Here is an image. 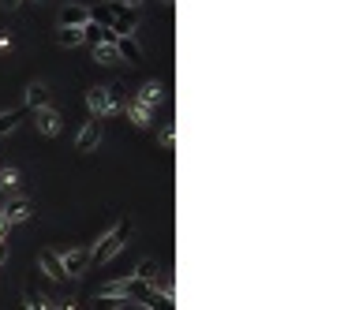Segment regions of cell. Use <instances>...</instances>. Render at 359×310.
<instances>
[{
    "label": "cell",
    "instance_id": "6da1fadb",
    "mask_svg": "<svg viewBox=\"0 0 359 310\" xmlns=\"http://www.w3.org/2000/svg\"><path fill=\"white\" fill-rule=\"evenodd\" d=\"M127 243H131V221H116L98 243H90V269L109 266V262H113L116 254L127 247Z\"/></svg>",
    "mask_w": 359,
    "mask_h": 310
},
{
    "label": "cell",
    "instance_id": "7a4b0ae2",
    "mask_svg": "<svg viewBox=\"0 0 359 310\" xmlns=\"http://www.w3.org/2000/svg\"><path fill=\"white\" fill-rule=\"evenodd\" d=\"M34 131H38L42 139H57V135L64 131V120H60L57 108H53V105L34 108Z\"/></svg>",
    "mask_w": 359,
    "mask_h": 310
},
{
    "label": "cell",
    "instance_id": "3957f363",
    "mask_svg": "<svg viewBox=\"0 0 359 310\" xmlns=\"http://www.w3.org/2000/svg\"><path fill=\"white\" fill-rule=\"evenodd\" d=\"M60 262H64V273H68V280H79L82 273L90 269V243H86V247L60 251Z\"/></svg>",
    "mask_w": 359,
    "mask_h": 310
},
{
    "label": "cell",
    "instance_id": "277c9868",
    "mask_svg": "<svg viewBox=\"0 0 359 310\" xmlns=\"http://www.w3.org/2000/svg\"><path fill=\"white\" fill-rule=\"evenodd\" d=\"M38 266L45 269V277H49V280H57V284H68V273H64L60 251H53V247H42V251H38Z\"/></svg>",
    "mask_w": 359,
    "mask_h": 310
},
{
    "label": "cell",
    "instance_id": "5b68a950",
    "mask_svg": "<svg viewBox=\"0 0 359 310\" xmlns=\"http://www.w3.org/2000/svg\"><path fill=\"white\" fill-rule=\"evenodd\" d=\"M0 213H4L8 224H23L34 217V206H30V198H8V202L0 206Z\"/></svg>",
    "mask_w": 359,
    "mask_h": 310
},
{
    "label": "cell",
    "instance_id": "8992f818",
    "mask_svg": "<svg viewBox=\"0 0 359 310\" xmlns=\"http://www.w3.org/2000/svg\"><path fill=\"white\" fill-rule=\"evenodd\" d=\"M98 142H101V120L90 116V120L79 127V135H75V150L79 153H90V150H98Z\"/></svg>",
    "mask_w": 359,
    "mask_h": 310
},
{
    "label": "cell",
    "instance_id": "52a82bcc",
    "mask_svg": "<svg viewBox=\"0 0 359 310\" xmlns=\"http://www.w3.org/2000/svg\"><path fill=\"white\" fill-rule=\"evenodd\" d=\"M131 101H139V105H146L154 113V108H158L161 101H165V83H158V79H150V83H142L139 86V94L131 97Z\"/></svg>",
    "mask_w": 359,
    "mask_h": 310
},
{
    "label": "cell",
    "instance_id": "ba28073f",
    "mask_svg": "<svg viewBox=\"0 0 359 310\" xmlns=\"http://www.w3.org/2000/svg\"><path fill=\"white\" fill-rule=\"evenodd\" d=\"M113 45H116L120 60H127V64H142V60H146V52H142V45L135 41V34H124V38H113Z\"/></svg>",
    "mask_w": 359,
    "mask_h": 310
},
{
    "label": "cell",
    "instance_id": "9c48e42d",
    "mask_svg": "<svg viewBox=\"0 0 359 310\" xmlns=\"http://www.w3.org/2000/svg\"><path fill=\"white\" fill-rule=\"evenodd\" d=\"M86 108H90L94 120H109V94H105V86H90L86 90Z\"/></svg>",
    "mask_w": 359,
    "mask_h": 310
},
{
    "label": "cell",
    "instance_id": "30bf717a",
    "mask_svg": "<svg viewBox=\"0 0 359 310\" xmlns=\"http://www.w3.org/2000/svg\"><path fill=\"white\" fill-rule=\"evenodd\" d=\"M42 105H49V86H45V83H30V86H26V94H23V108H26V113H34V108H42Z\"/></svg>",
    "mask_w": 359,
    "mask_h": 310
},
{
    "label": "cell",
    "instance_id": "8fae6325",
    "mask_svg": "<svg viewBox=\"0 0 359 310\" xmlns=\"http://www.w3.org/2000/svg\"><path fill=\"white\" fill-rule=\"evenodd\" d=\"M82 23H90L86 4H64L60 8V26H82Z\"/></svg>",
    "mask_w": 359,
    "mask_h": 310
},
{
    "label": "cell",
    "instance_id": "7c38bea8",
    "mask_svg": "<svg viewBox=\"0 0 359 310\" xmlns=\"http://www.w3.org/2000/svg\"><path fill=\"white\" fill-rule=\"evenodd\" d=\"M105 94H109V116H120V113L127 108V101H131V97H127V86H124V83L105 86Z\"/></svg>",
    "mask_w": 359,
    "mask_h": 310
},
{
    "label": "cell",
    "instance_id": "4fadbf2b",
    "mask_svg": "<svg viewBox=\"0 0 359 310\" xmlns=\"http://www.w3.org/2000/svg\"><path fill=\"white\" fill-rule=\"evenodd\" d=\"M101 41H113V30L109 26H101V23H82V45H101Z\"/></svg>",
    "mask_w": 359,
    "mask_h": 310
},
{
    "label": "cell",
    "instance_id": "5bb4252c",
    "mask_svg": "<svg viewBox=\"0 0 359 310\" xmlns=\"http://www.w3.org/2000/svg\"><path fill=\"white\" fill-rule=\"evenodd\" d=\"M127 307H131L127 296H98L94 291V299H90V310H127Z\"/></svg>",
    "mask_w": 359,
    "mask_h": 310
},
{
    "label": "cell",
    "instance_id": "9a60e30c",
    "mask_svg": "<svg viewBox=\"0 0 359 310\" xmlns=\"http://www.w3.org/2000/svg\"><path fill=\"white\" fill-rule=\"evenodd\" d=\"M124 113H127V120H131L135 127H139V131H146V127L154 124V113H150L146 105H139V101H127V108H124Z\"/></svg>",
    "mask_w": 359,
    "mask_h": 310
},
{
    "label": "cell",
    "instance_id": "2e32d148",
    "mask_svg": "<svg viewBox=\"0 0 359 310\" xmlns=\"http://www.w3.org/2000/svg\"><path fill=\"white\" fill-rule=\"evenodd\" d=\"M131 277H135V280H146V284H154V280L161 277V262H158V258H142L139 266H135Z\"/></svg>",
    "mask_w": 359,
    "mask_h": 310
},
{
    "label": "cell",
    "instance_id": "e0dca14e",
    "mask_svg": "<svg viewBox=\"0 0 359 310\" xmlns=\"http://www.w3.org/2000/svg\"><path fill=\"white\" fill-rule=\"evenodd\" d=\"M94 60L101 64V68H116V64H124V60H120V52H116V45H113V41H101V45H94Z\"/></svg>",
    "mask_w": 359,
    "mask_h": 310
},
{
    "label": "cell",
    "instance_id": "ac0fdd59",
    "mask_svg": "<svg viewBox=\"0 0 359 310\" xmlns=\"http://www.w3.org/2000/svg\"><path fill=\"white\" fill-rule=\"evenodd\" d=\"M19 184H23V172L15 168V165L0 168V191H4V195H12V191H19Z\"/></svg>",
    "mask_w": 359,
    "mask_h": 310
},
{
    "label": "cell",
    "instance_id": "d6986e66",
    "mask_svg": "<svg viewBox=\"0 0 359 310\" xmlns=\"http://www.w3.org/2000/svg\"><path fill=\"white\" fill-rule=\"evenodd\" d=\"M57 45H64V49H79L82 45V26H60Z\"/></svg>",
    "mask_w": 359,
    "mask_h": 310
},
{
    "label": "cell",
    "instance_id": "ffe728a7",
    "mask_svg": "<svg viewBox=\"0 0 359 310\" xmlns=\"http://www.w3.org/2000/svg\"><path fill=\"white\" fill-rule=\"evenodd\" d=\"M26 116V108L19 105V108H8V113H0V139H4L8 131H15V124H19Z\"/></svg>",
    "mask_w": 359,
    "mask_h": 310
},
{
    "label": "cell",
    "instance_id": "44dd1931",
    "mask_svg": "<svg viewBox=\"0 0 359 310\" xmlns=\"http://www.w3.org/2000/svg\"><path fill=\"white\" fill-rule=\"evenodd\" d=\"M23 307H26V310H53V299L42 296V291H26V296H23Z\"/></svg>",
    "mask_w": 359,
    "mask_h": 310
},
{
    "label": "cell",
    "instance_id": "7402d4cb",
    "mask_svg": "<svg viewBox=\"0 0 359 310\" xmlns=\"http://www.w3.org/2000/svg\"><path fill=\"white\" fill-rule=\"evenodd\" d=\"M161 146H165V150H172V146H176V124H172V120L161 124Z\"/></svg>",
    "mask_w": 359,
    "mask_h": 310
},
{
    "label": "cell",
    "instance_id": "603a6c76",
    "mask_svg": "<svg viewBox=\"0 0 359 310\" xmlns=\"http://www.w3.org/2000/svg\"><path fill=\"white\" fill-rule=\"evenodd\" d=\"M53 310H79V299H53Z\"/></svg>",
    "mask_w": 359,
    "mask_h": 310
},
{
    "label": "cell",
    "instance_id": "cb8c5ba5",
    "mask_svg": "<svg viewBox=\"0 0 359 310\" xmlns=\"http://www.w3.org/2000/svg\"><path fill=\"white\" fill-rule=\"evenodd\" d=\"M12 34H8V30H0V52H12Z\"/></svg>",
    "mask_w": 359,
    "mask_h": 310
},
{
    "label": "cell",
    "instance_id": "d4e9b609",
    "mask_svg": "<svg viewBox=\"0 0 359 310\" xmlns=\"http://www.w3.org/2000/svg\"><path fill=\"white\" fill-rule=\"evenodd\" d=\"M8 258H12V247H8V240H0V266H8Z\"/></svg>",
    "mask_w": 359,
    "mask_h": 310
},
{
    "label": "cell",
    "instance_id": "484cf974",
    "mask_svg": "<svg viewBox=\"0 0 359 310\" xmlns=\"http://www.w3.org/2000/svg\"><path fill=\"white\" fill-rule=\"evenodd\" d=\"M26 0H0V8H8V12H15V8H23Z\"/></svg>",
    "mask_w": 359,
    "mask_h": 310
},
{
    "label": "cell",
    "instance_id": "4316f807",
    "mask_svg": "<svg viewBox=\"0 0 359 310\" xmlns=\"http://www.w3.org/2000/svg\"><path fill=\"white\" fill-rule=\"evenodd\" d=\"M8 228H12V224H8V221H4V213H0V240H8Z\"/></svg>",
    "mask_w": 359,
    "mask_h": 310
},
{
    "label": "cell",
    "instance_id": "83f0119b",
    "mask_svg": "<svg viewBox=\"0 0 359 310\" xmlns=\"http://www.w3.org/2000/svg\"><path fill=\"white\" fill-rule=\"evenodd\" d=\"M120 4H127V8H142L146 0H120Z\"/></svg>",
    "mask_w": 359,
    "mask_h": 310
},
{
    "label": "cell",
    "instance_id": "f1b7e54d",
    "mask_svg": "<svg viewBox=\"0 0 359 310\" xmlns=\"http://www.w3.org/2000/svg\"><path fill=\"white\" fill-rule=\"evenodd\" d=\"M158 4L165 8V12H172V0H158Z\"/></svg>",
    "mask_w": 359,
    "mask_h": 310
},
{
    "label": "cell",
    "instance_id": "f546056e",
    "mask_svg": "<svg viewBox=\"0 0 359 310\" xmlns=\"http://www.w3.org/2000/svg\"><path fill=\"white\" fill-rule=\"evenodd\" d=\"M19 310H26V307H19Z\"/></svg>",
    "mask_w": 359,
    "mask_h": 310
}]
</instances>
